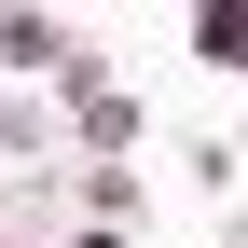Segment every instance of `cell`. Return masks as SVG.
I'll list each match as a JSON object with an SVG mask.
<instances>
[{
  "label": "cell",
  "mask_w": 248,
  "mask_h": 248,
  "mask_svg": "<svg viewBox=\"0 0 248 248\" xmlns=\"http://www.w3.org/2000/svg\"><path fill=\"white\" fill-rule=\"evenodd\" d=\"M55 124H69V152H83V166H138V138H152L138 83H124L110 55H69V69H55Z\"/></svg>",
  "instance_id": "6da1fadb"
},
{
  "label": "cell",
  "mask_w": 248,
  "mask_h": 248,
  "mask_svg": "<svg viewBox=\"0 0 248 248\" xmlns=\"http://www.w3.org/2000/svg\"><path fill=\"white\" fill-rule=\"evenodd\" d=\"M69 55H83V28H69V14H0V83H14V69H42V83H55Z\"/></svg>",
  "instance_id": "7a4b0ae2"
},
{
  "label": "cell",
  "mask_w": 248,
  "mask_h": 248,
  "mask_svg": "<svg viewBox=\"0 0 248 248\" xmlns=\"http://www.w3.org/2000/svg\"><path fill=\"white\" fill-rule=\"evenodd\" d=\"M55 193H69L83 221H110V234H138V179H124V166H55Z\"/></svg>",
  "instance_id": "3957f363"
},
{
  "label": "cell",
  "mask_w": 248,
  "mask_h": 248,
  "mask_svg": "<svg viewBox=\"0 0 248 248\" xmlns=\"http://www.w3.org/2000/svg\"><path fill=\"white\" fill-rule=\"evenodd\" d=\"M179 42H193V55H221V69H248V0H207Z\"/></svg>",
  "instance_id": "277c9868"
}]
</instances>
